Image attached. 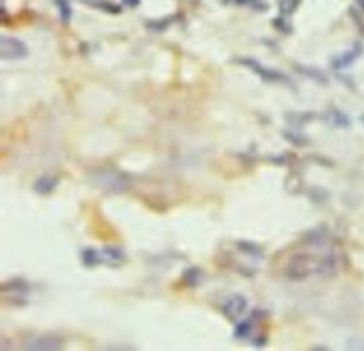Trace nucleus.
<instances>
[{
  "label": "nucleus",
  "instance_id": "f257e3e1",
  "mask_svg": "<svg viewBox=\"0 0 364 351\" xmlns=\"http://www.w3.org/2000/svg\"><path fill=\"white\" fill-rule=\"evenodd\" d=\"M126 254L117 247H106L103 250L86 249L83 252V260L87 266H97L102 263L108 266H119L126 262Z\"/></svg>",
  "mask_w": 364,
  "mask_h": 351
},
{
  "label": "nucleus",
  "instance_id": "f03ea898",
  "mask_svg": "<svg viewBox=\"0 0 364 351\" xmlns=\"http://www.w3.org/2000/svg\"><path fill=\"white\" fill-rule=\"evenodd\" d=\"M0 56L3 60H20L28 56V47L15 37H2L0 40Z\"/></svg>",
  "mask_w": 364,
  "mask_h": 351
},
{
  "label": "nucleus",
  "instance_id": "7ed1b4c3",
  "mask_svg": "<svg viewBox=\"0 0 364 351\" xmlns=\"http://www.w3.org/2000/svg\"><path fill=\"white\" fill-rule=\"evenodd\" d=\"M239 63L247 66V67H249V68H252L255 73H258L259 76L263 77L265 80H269V82H286L287 80L282 73L266 68V67L260 66L258 61H255L252 59H240Z\"/></svg>",
  "mask_w": 364,
  "mask_h": 351
},
{
  "label": "nucleus",
  "instance_id": "20e7f679",
  "mask_svg": "<svg viewBox=\"0 0 364 351\" xmlns=\"http://www.w3.org/2000/svg\"><path fill=\"white\" fill-rule=\"evenodd\" d=\"M245 307H247V300L242 296H233L227 302L224 312L229 319H233V317L240 316V313L245 310Z\"/></svg>",
  "mask_w": 364,
  "mask_h": 351
},
{
  "label": "nucleus",
  "instance_id": "39448f33",
  "mask_svg": "<svg viewBox=\"0 0 364 351\" xmlns=\"http://www.w3.org/2000/svg\"><path fill=\"white\" fill-rule=\"evenodd\" d=\"M29 347V350H59L61 347V343L53 337H40Z\"/></svg>",
  "mask_w": 364,
  "mask_h": 351
},
{
  "label": "nucleus",
  "instance_id": "423d86ee",
  "mask_svg": "<svg viewBox=\"0 0 364 351\" xmlns=\"http://www.w3.org/2000/svg\"><path fill=\"white\" fill-rule=\"evenodd\" d=\"M358 55H360V48L357 50V46H356V48L352 50V52H347V53H345L342 56H338L337 59H334L333 60V67L334 68H345V67L350 66L356 60V57Z\"/></svg>",
  "mask_w": 364,
  "mask_h": 351
},
{
  "label": "nucleus",
  "instance_id": "0eeeda50",
  "mask_svg": "<svg viewBox=\"0 0 364 351\" xmlns=\"http://www.w3.org/2000/svg\"><path fill=\"white\" fill-rule=\"evenodd\" d=\"M57 185V180L56 177H48V175H46V177H41L37 182H36V191L39 193H48L52 192Z\"/></svg>",
  "mask_w": 364,
  "mask_h": 351
},
{
  "label": "nucleus",
  "instance_id": "6e6552de",
  "mask_svg": "<svg viewBox=\"0 0 364 351\" xmlns=\"http://www.w3.org/2000/svg\"><path fill=\"white\" fill-rule=\"evenodd\" d=\"M329 120L333 125H337V127H347V125L350 124L349 117L341 110H332L329 113Z\"/></svg>",
  "mask_w": 364,
  "mask_h": 351
},
{
  "label": "nucleus",
  "instance_id": "1a4fd4ad",
  "mask_svg": "<svg viewBox=\"0 0 364 351\" xmlns=\"http://www.w3.org/2000/svg\"><path fill=\"white\" fill-rule=\"evenodd\" d=\"M299 6V0H280L279 8H280V13L283 16H289L292 15Z\"/></svg>",
  "mask_w": 364,
  "mask_h": 351
},
{
  "label": "nucleus",
  "instance_id": "9d476101",
  "mask_svg": "<svg viewBox=\"0 0 364 351\" xmlns=\"http://www.w3.org/2000/svg\"><path fill=\"white\" fill-rule=\"evenodd\" d=\"M57 6L60 9V15L63 17V20H68L70 19V8L68 3L66 0H57Z\"/></svg>",
  "mask_w": 364,
  "mask_h": 351
},
{
  "label": "nucleus",
  "instance_id": "9b49d317",
  "mask_svg": "<svg viewBox=\"0 0 364 351\" xmlns=\"http://www.w3.org/2000/svg\"><path fill=\"white\" fill-rule=\"evenodd\" d=\"M357 3L360 5V8H363V9H364V0H357Z\"/></svg>",
  "mask_w": 364,
  "mask_h": 351
},
{
  "label": "nucleus",
  "instance_id": "f8f14e48",
  "mask_svg": "<svg viewBox=\"0 0 364 351\" xmlns=\"http://www.w3.org/2000/svg\"><path fill=\"white\" fill-rule=\"evenodd\" d=\"M361 121H363V124H364V115H363V117H361Z\"/></svg>",
  "mask_w": 364,
  "mask_h": 351
}]
</instances>
